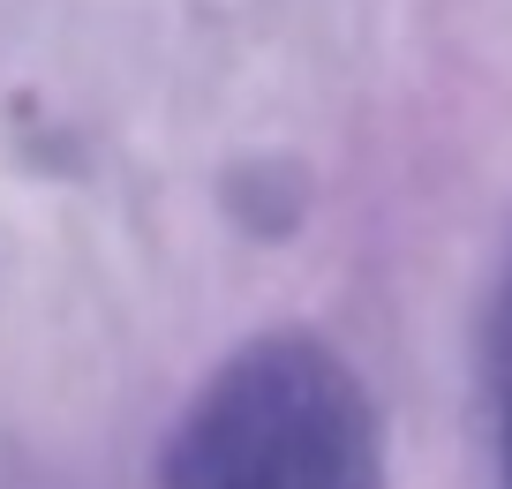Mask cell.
I'll use <instances>...</instances> for the list:
<instances>
[{"instance_id": "cell-1", "label": "cell", "mask_w": 512, "mask_h": 489, "mask_svg": "<svg viewBox=\"0 0 512 489\" xmlns=\"http://www.w3.org/2000/svg\"><path fill=\"white\" fill-rule=\"evenodd\" d=\"M166 489H384L369 392L324 339L272 332L226 354L159 459Z\"/></svg>"}, {"instance_id": "cell-2", "label": "cell", "mask_w": 512, "mask_h": 489, "mask_svg": "<svg viewBox=\"0 0 512 489\" xmlns=\"http://www.w3.org/2000/svg\"><path fill=\"white\" fill-rule=\"evenodd\" d=\"M505 482H512V407H505Z\"/></svg>"}]
</instances>
